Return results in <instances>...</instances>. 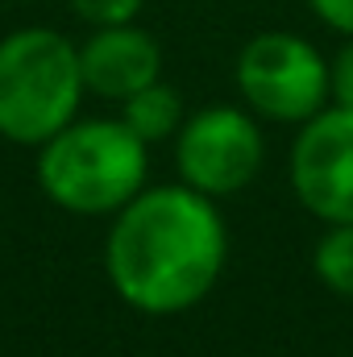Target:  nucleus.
<instances>
[{
	"instance_id": "f03ea898",
	"label": "nucleus",
	"mask_w": 353,
	"mask_h": 357,
	"mask_svg": "<svg viewBox=\"0 0 353 357\" xmlns=\"http://www.w3.org/2000/svg\"><path fill=\"white\" fill-rule=\"evenodd\" d=\"M150 175V146L117 116H91L63 125L38 146V187L71 216H112L121 212Z\"/></svg>"
},
{
	"instance_id": "6e6552de",
	"label": "nucleus",
	"mask_w": 353,
	"mask_h": 357,
	"mask_svg": "<svg viewBox=\"0 0 353 357\" xmlns=\"http://www.w3.org/2000/svg\"><path fill=\"white\" fill-rule=\"evenodd\" d=\"M121 121H125L146 146H154V142H167V137H175L179 129H183L187 108H183V96H179L171 84L154 79V84H146L142 91H133V96L125 100Z\"/></svg>"
},
{
	"instance_id": "1a4fd4ad",
	"label": "nucleus",
	"mask_w": 353,
	"mask_h": 357,
	"mask_svg": "<svg viewBox=\"0 0 353 357\" xmlns=\"http://www.w3.org/2000/svg\"><path fill=\"white\" fill-rule=\"evenodd\" d=\"M312 270L333 295L353 299V220L324 229V237L316 241V254H312Z\"/></svg>"
},
{
	"instance_id": "f257e3e1",
	"label": "nucleus",
	"mask_w": 353,
	"mask_h": 357,
	"mask_svg": "<svg viewBox=\"0 0 353 357\" xmlns=\"http://www.w3.org/2000/svg\"><path fill=\"white\" fill-rule=\"evenodd\" d=\"M229 233L208 195L187 183L142 187L104 241L112 291L146 316H179L212 295L225 274Z\"/></svg>"
},
{
	"instance_id": "9d476101",
	"label": "nucleus",
	"mask_w": 353,
	"mask_h": 357,
	"mask_svg": "<svg viewBox=\"0 0 353 357\" xmlns=\"http://www.w3.org/2000/svg\"><path fill=\"white\" fill-rule=\"evenodd\" d=\"M67 4L88 25H125V21H137L146 0H67Z\"/></svg>"
},
{
	"instance_id": "0eeeda50",
	"label": "nucleus",
	"mask_w": 353,
	"mask_h": 357,
	"mask_svg": "<svg viewBox=\"0 0 353 357\" xmlns=\"http://www.w3.org/2000/svg\"><path fill=\"white\" fill-rule=\"evenodd\" d=\"M80 75L91 96L125 104L133 91L163 79V46L133 21L96 25V33L80 46Z\"/></svg>"
},
{
	"instance_id": "7ed1b4c3",
	"label": "nucleus",
	"mask_w": 353,
	"mask_h": 357,
	"mask_svg": "<svg viewBox=\"0 0 353 357\" xmlns=\"http://www.w3.org/2000/svg\"><path fill=\"white\" fill-rule=\"evenodd\" d=\"M80 46L59 29L29 25L0 38V137L42 146L80 116Z\"/></svg>"
},
{
	"instance_id": "423d86ee",
	"label": "nucleus",
	"mask_w": 353,
	"mask_h": 357,
	"mask_svg": "<svg viewBox=\"0 0 353 357\" xmlns=\"http://www.w3.org/2000/svg\"><path fill=\"white\" fill-rule=\"evenodd\" d=\"M295 199L324 225L353 220V108H320L291 146Z\"/></svg>"
},
{
	"instance_id": "39448f33",
	"label": "nucleus",
	"mask_w": 353,
	"mask_h": 357,
	"mask_svg": "<svg viewBox=\"0 0 353 357\" xmlns=\"http://www.w3.org/2000/svg\"><path fill=\"white\" fill-rule=\"evenodd\" d=\"M266 158L258 116L237 104H208L191 112L175 133L179 183L195 187L208 199H225L246 191Z\"/></svg>"
},
{
	"instance_id": "20e7f679",
	"label": "nucleus",
	"mask_w": 353,
	"mask_h": 357,
	"mask_svg": "<svg viewBox=\"0 0 353 357\" xmlns=\"http://www.w3.org/2000/svg\"><path fill=\"white\" fill-rule=\"evenodd\" d=\"M233 75L246 108L274 125H303L329 108V59L299 33L266 29L250 38Z\"/></svg>"
},
{
	"instance_id": "9b49d317",
	"label": "nucleus",
	"mask_w": 353,
	"mask_h": 357,
	"mask_svg": "<svg viewBox=\"0 0 353 357\" xmlns=\"http://www.w3.org/2000/svg\"><path fill=\"white\" fill-rule=\"evenodd\" d=\"M329 104L353 108V38H345V46L329 63Z\"/></svg>"
},
{
	"instance_id": "f8f14e48",
	"label": "nucleus",
	"mask_w": 353,
	"mask_h": 357,
	"mask_svg": "<svg viewBox=\"0 0 353 357\" xmlns=\"http://www.w3.org/2000/svg\"><path fill=\"white\" fill-rule=\"evenodd\" d=\"M308 4L329 29H337L341 38H353V0H308Z\"/></svg>"
}]
</instances>
